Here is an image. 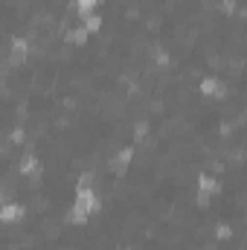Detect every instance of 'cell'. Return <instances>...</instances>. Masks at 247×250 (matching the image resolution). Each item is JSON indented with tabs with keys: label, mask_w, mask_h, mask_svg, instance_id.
I'll return each instance as SVG.
<instances>
[{
	"label": "cell",
	"mask_w": 247,
	"mask_h": 250,
	"mask_svg": "<svg viewBox=\"0 0 247 250\" xmlns=\"http://www.w3.org/2000/svg\"><path fill=\"white\" fill-rule=\"evenodd\" d=\"M102 209H105V204H102V195H99L96 187L76 189L73 204H70L67 212H64V221H67L70 227H84V224H87L93 215H99Z\"/></svg>",
	"instance_id": "6da1fadb"
},
{
	"label": "cell",
	"mask_w": 247,
	"mask_h": 250,
	"mask_svg": "<svg viewBox=\"0 0 247 250\" xmlns=\"http://www.w3.org/2000/svg\"><path fill=\"white\" fill-rule=\"evenodd\" d=\"M198 93H201V99H206V102H224V96H227V82H224L221 76H215V73H206V76L198 79Z\"/></svg>",
	"instance_id": "7a4b0ae2"
},
{
	"label": "cell",
	"mask_w": 247,
	"mask_h": 250,
	"mask_svg": "<svg viewBox=\"0 0 247 250\" xmlns=\"http://www.w3.org/2000/svg\"><path fill=\"white\" fill-rule=\"evenodd\" d=\"M32 50H35V44H32L29 35H15L12 44H9V64L12 67H23V64L29 62Z\"/></svg>",
	"instance_id": "3957f363"
},
{
	"label": "cell",
	"mask_w": 247,
	"mask_h": 250,
	"mask_svg": "<svg viewBox=\"0 0 247 250\" xmlns=\"http://www.w3.org/2000/svg\"><path fill=\"white\" fill-rule=\"evenodd\" d=\"M134 157H137V148H134L131 143H128V146H120V148L108 157V172H111V175H125V172L131 169Z\"/></svg>",
	"instance_id": "277c9868"
},
{
	"label": "cell",
	"mask_w": 247,
	"mask_h": 250,
	"mask_svg": "<svg viewBox=\"0 0 247 250\" xmlns=\"http://www.w3.org/2000/svg\"><path fill=\"white\" fill-rule=\"evenodd\" d=\"M41 172H44V160L32 148H26L18 160V175L21 178H41Z\"/></svg>",
	"instance_id": "5b68a950"
},
{
	"label": "cell",
	"mask_w": 247,
	"mask_h": 250,
	"mask_svg": "<svg viewBox=\"0 0 247 250\" xmlns=\"http://www.w3.org/2000/svg\"><path fill=\"white\" fill-rule=\"evenodd\" d=\"M26 218V207L21 204V201H3L0 204V224L3 227H15V224H21Z\"/></svg>",
	"instance_id": "8992f818"
},
{
	"label": "cell",
	"mask_w": 247,
	"mask_h": 250,
	"mask_svg": "<svg viewBox=\"0 0 247 250\" xmlns=\"http://www.w3.org/2000/svg\"><path fill=\"white\" fill-rule=\"evenodd\" d=\"M195 189H198V195H206V198H218L221 192H224V184L212 175V172H198V178H195Z\"/></svg>",
	"instance_id": "52a82bcc"
},
{
	"label": "cell",
	"mask_w": 247,
	"mask_h": 250,
	"mask_svg": "<svg viewBox=\"0 0 247 250\" xmlns=\"http://www.w3.org/2000/svg\"><path fill=\"white\" fill-rule=\"evenodd\" d=\"M148 56H151L154 67H160V70H172L175 67V53L169 47H163V44H151L148 47Z\"/></svg>",
	"instance_id": "ba28073f"
},
{
	"label": "cell",
	"mask_w": 247,
	"mask_h": 250,
	"mask_svg": "<svg viewBox=\"0 0 247 250\" xmlns=\"http://www.w3.org/2000/svg\"><path fill=\"white\" fill-rule=\"evenodd\" d=\"M148 137H151V123H148V120L131 123V146H134V148H143V146L148 143Z\"/></svg>",
	"instance_id": "9c48e42d"
},
{
	"label": "cell",
	"mask_w": 247,
	"mask_h": 250,
	"mask_svg": "<svg viewBox=\"0 0 247 250\" xmlns=\"http://www.w3.org/2000/svg\"><path fill=\"white\" fill-rule=\"evenodd\" d=\"M87 32H84V26L79 23V26H67V29H62V41L67 44V47H84L87 44Z\"/></svg>",
	"instance_id": "30bf717a"
},
{
	"label": "cell",
	"mask_w": 247,
	"mask_h": 250,
	"mask_svg": "<svg viewBox=\"0 0 247 250\" xmlns=\"http://www.w3.org/2000/svg\"><path fill=\"white\" fill-rule=\"evenodd\" d=\"M102 3H105V0H73V12H76L79 18H87V15H93Z\"/></svg>",
	"instance_id": "8fae6325"
},
{
	"label": "cell",
	"mask_w": 247,
	"mask_h": 250,
	"mask_svg": "<svg viewBox=\"0 0 247 250\" xmlns=\"http://www.w3.org/2000/svg\"><path fill=\"white\" fill-rule=\"evenodd\" d=\"M82 26H84V32H87V35H93V32H102V26H105V18H102L99 12H93V15L82 18Z\"/></svg>",
	"instance_id": "7c38bea8"
},
{
	"label": "cell",
	"mask_w": 247,
	"mask_h": 250,
	"mask_svg": "<svg viewBox=\"0 0 247 250\" xmlns=\"http://www.w3.org/2000/svg\"><path fill=\"white\" fill-rule=\"evenodd\" d=\"M230 239H233V224H227V221H218V224L212 227V242L224 245V242H230Z\"/></svg>",
	"instance_id": "4fadbf2b"
},
{
	"label": "cell",
	"mask_w": 247,
	"mask_h": 250,
	"mask_svg": "<svg viewBox=\"0 0 247 250\" xmlns=\"http://www.w3.org/2000/svg\"><path fill=\"white\" fill-rule=\"evenodd\" d=\"M6 143L12 146V148H21L23 143H26V128H21V125H15L9 134H6Z\"/></svg>",
	"instance_id": "5bb4252c"
},
{
	"label": "cell",
	"mask_w": 247,
	"mask_h": 250,
	"mask_svg": "<svg viewBox=\"0 0 247 250\" xmlns=\"http://www.w3.org/2000/svg\"><path fill=\"white\" fill-rule=\"evenodd\" d=\"M0 79H6V70H3V64H0Z\"/></svg>",
	"instance_id": "9a60e30c"
},
{
	"label": "cell",
	"mask_w": 247,
	"mask_h": 250,
	"mask_svg": "<svg viewBox=\"0 0 247 250\" xmlns=\"http://www.w3.org/2000/svg\"><path fill=\"white\" fill-rule=\"evenodd\" d=\"M120 250H134V248H120Z\"/></svg>",
	"instance_id": "2e32d148"
},
{
	"label": "cell",
	"mask_w": 247,
	"mask_h": 250,
	"mask_svg": "<svg viewBox=\"0 0 247 250\" xmlns=\"http://www.w3.org/2000/svg\"><path fill=\"white\" fill-rule=\"evenodd\" d=\"M206 250H215V248H206Z\"/></svg>",
	"instance_id": "e0dca14e"
}]
</instances>
